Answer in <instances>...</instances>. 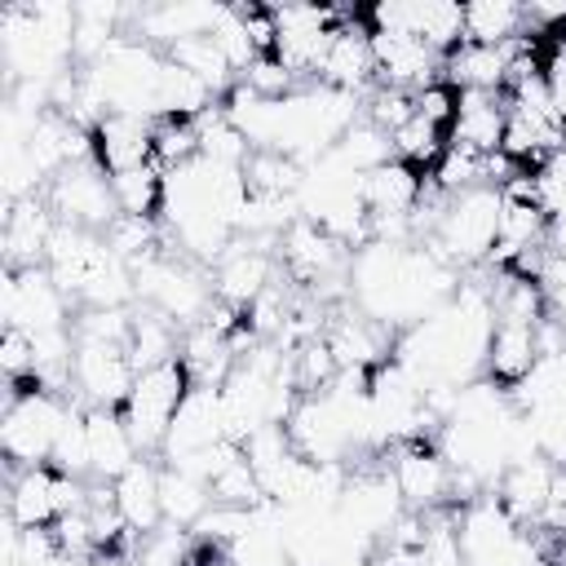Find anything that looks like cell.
I'll list each match as a JSON object with an SVG mask.
<instances>
[{
  "instance_id": "obj_1",
  "label": "cell",
  "mask_w": 566,
  "mask_h": 566,
  "mask_svg": "<svg viewBox=\"0 0 566 566\" xmlns=\"http://www.w3.org/2000/svg\"><path fill=\"white\" fill-rule=\"evenodd\" d=\"M84 407L71 394L40 389L35 380H9L4 416H0V451L9 469H35L53 460L57 433L71 420V411Z\"/></svg>"
},
{
  "instance_id": "obj_2",
  "label": "cell",
  "mask_w": 566,
  "mask_h": 566,
  "mask_svg": "<svg viewBox=\"0 0 566 566\" xmlns=\"http://www.w3.org/2000/svg\"><path fill=\"white\" fill-rule=\"evenodd\" d=\"M495 239H500V190L495 186H473V190H460V195L447 199V208H442L438 226L429 230L424 248L460 274V270L486 265L491 252H495Z\"/></svg>"
},
{
  "instance_id": "obj_3",
  "label": "cell",
  "mask_w": 566,
  "mask_h": 566,
  "mask_svg": "<svg viewBox=\"0 0 566 566\" xmlns=\"http://www.w3.org/2000/svg\"><path fill=\"white\" fill-rule=\"evenodd\" d=\"M133 279H137V301L159 310V314H168L181 327L203 323L208 310L217 305L212 270H203L199 261H190V256H181L172 248H159L142 265H133Z\"/></svg>"
},
{
  "instance_id": "obj_4",
  "label": "cell",
  "mask_w": 566,
  "mask_h": 566,
  "mask_svg": "<svg viewBox=\"0 0 566 566\" xmlns=\"http://www.w3.org/2000/svg\"><path fill=\"white\" fill-rule=\"evenodd\" d=\"M190 394V376L181 363H164V367H150V371H137L133 380V394L124 398L119 416L137 442L142 455H159L164 451V438H168V424L181 407V398Z\"/></svg>"
},
{
  "instance_id": "obj_5",
  "label": "cell",
  "mask_w": 566,
  "mask_h": 566,
  "mask_svg": "<svg viewBox=\"0 0 566 566\" xmlns=\"http://www.w3.org/2000/svg\"><path fill=\"white\" fill-rule=\"evenodd\" d=\"M71 310H75L71 296L53 283V274L44 265L4 270V283H0V318H4V327H18V332H27L35 340V336L71 327L75 323Z\"/></svg>"
},
{
  "instance_id": "obj_6",
  "label": "cell",
  "mask_w": 566,
  "mask_h": 566,
  "mask_svg": "<svg viewBox=\"0 0 566 566\" xmlns=\"http://www.w3.org/2000/svg\"><path fill=\"white\" fill-rule=\"evenodd\" d=\"M44 199H49V208H53L57 221L80 226V230L106 234V230L119 221V203H115L111 177L102 172L97 159L66 164V168L44 186Z\"/></svg>"
},
{
  "instance_id": "obj_7",
  "label": "cell",
  "mask_w": 566,
  "mask_h": 566,
  "mask_svg": "<svg viewBox=\"0 0 566 566\" xmlns=\"http://www.w3.org/2000/svg\"><path fill=\"white\" fill-rule=\"evenodd\" d=\"M84 491L88 482H75L53 464L9 469V522L18 531H49L62 513L84 504Z\"/></svg>"
},
{
  "instance_id": "obj_8",
  "label": "cell",
  "mask_w": 566,
  "mask_h": 566,
  "mask_svg": "<svg viewBox=\"0 0 566 566\" xmlns=\"http://www.w3.org/2000/svg\"><path fill=\"white\" fill-rule=\"evenodd\" d=\"M389 451H394L389 478L411 513H438L442 504L455 500V469L447 464L438 442L420 438V442H398Z\"/></svg>"
},
{
  "instance_id": "obj_9",
  "label": "cell",
  "mask_w": 566,
  "mask_h": 566,
  "mask_svg": "<svg viewBox=\"0 0 566 566\" xmlns=\"http://www.w3.org/2000/svg\"><path fill=\"white\" fill-rule=\"evenodd\" d=\"M137 367L128 358L124 345H106V340H80L75 336V371H71V398L84 407H124V398L133 394Z\"/></svg>"
},
{
  "instance_id": "obj_10",
  "label": "cell",
  "mask_w": 566,
  "mask_h": 566,
  "mask_svg": "<svg viewBox=\"0 0 566 566\" xmlns=\"http://www.w3.org/2000/svg\"><path fill=\"white\" fill-rule=\"evenodd\" d=\"M279 243H261V239H243L234 234V243L221 252V261L212 265V292L221 305L248 310L265 287L279 283Z\"/></svg>"
},
{
  "instance_id": "obj_11",
  "label": "cell",
  "mask_w": 566,
  "mask_h": 566,
  "mask_svg": "<svg viewBox=\"0 0 566 566\" xmlns=\"http://www.w3.org/2000/svg\"><path fill=\"white\" fill-rule=\"evenodd\" d=\"M314 80L327 84V88L354 93V97H367V93L380 84V75H376V53H371V27H367V13L354 9V13L336 27V35H332V44H327L323 66H318Z\"/></svg>"
},
{
  "instance_id": "obj_12",
  "label": "cell",
  "mask_w": 566,
  "mask_h": 566,
  "mask_svg": "<svg viewBox=\"0 0 566 566\" xmlns=\"http://www.w3.org/2000/svg\"><path fill=\"white\" fill-rule=\"evenodd\" d=\"M226 442V416H221V389H208V385H190V394L181 398L172 424H168V438H164V451L159 460L164 464H177L195 451H208Z\"/></svg>"
},
{
  "instance_id": "obj_13",
  "label": "cell",
  "mask_w": 566,
  "mask_h": 566,
  "mask_svg": "<svg viewBox=\"0 0 566 566\" xmlns=\"http://www.w3.org/2000/svg\"><path fill=\"white\" fill-rule=\"evenodd\" d=\"M53 226H57V217H53V208H49L44 195L4 203V226H0L4 270H35V265H44Z\"/></svg>"
},
{
  "instance_id": "obj_14",
  "label": "cell",
  "mask_w": 566,
  "mask_h": 566,
  "mask_svg": "<svg viewBox=\"0 0 566 566\" xmlns=\"http://www.w3.org/2000/svg\"><path fill=\"white\" fill-rule=\"evenodd\" d=\"M371 53H376V75L389 88L420 93L424 84L442 80V53H433L424 40L407 31H371Z\"/></svg>"
},
{
  "instance_id": "obj_15",
  "label": "cell",
  "mask_w": 566,
  "mask_h": 566,
  "mask_svg": "<svg viewBox=\"0 0 566 566\" xmlns=\"http://www.w3.org/2000/svg\"><path fill=\"white\" fill-rule=\"evenodd\" d=\"M93 159L106 177L155 164V119L142 115H102L93 124Z\"/></svg>"
},
{
  "instance_id": "obj_16",
  "label": "cell",
  "mask_w": 566,
  "mask_h": 566,
  "mask_svg": "<svg viewBox=\"0 0 566 566\" xmlns=\"http://www.w3.org/2000/svg\"><path fill=\"white\" fill-rule=\"evenodd\" d=\"M504 124H509V97L504 93H460L455 119L447 128V146H460V150H473L486 159L504 142Z\"/></svg>"
},
{
  "instance_id": "obj_17",
  "label": "cell",
  "mask_w": 566,
  "mask_h": 566,
  "mask_svg": "<svg viewBox=\"0 0 566 566\" xmlns=\"http://www.w3.org/2000/svg\"><path fill=\"white\" fill-rule=\"evenodd\" d=\"M159 478H164V464L159 455H142L133 469H124L111 491H115V509L119 517L128 522L133 535H155L164 526V500H159Z\"/></svg>"
},
{
  "instance_id": "obj_18",
  "label": "cell",
  "mask_w": 566,
  "mask_h": 566,
  "mask_svg": "<svg viewBox=\"0 0 566 566\" xmlns=\"http://www.w3.org/2000/svg\"><path fill=\"white\" fill-rule=\"evenodd\" d=\"M553 460L548 455H531V460H517L504 469L500 486H495V500L522 522V526H539L544 513H548V500H553Z\"/></svg>"
},
{
  "instance_id": "obj_19",
  "label": "cell",
  "mask_w": 566,
  "mask_h": 566,
  "mask_svg": "<svg viewBox=\"0 0 566 566\" xmlns=\"http://www.w3.org/2000/svg\"><path fill=\"white\" fill-rule=\"evenodd\" d=\"M88 424V464H93V482H115L124 469H133L142 460L124 416L115 407H88L84 411Z\"/></svg>"
},
{
  "instance_id": "obj_20",
  "label": "cell",
  "mask_w": 566,
  "mask_h": 566,
  "mask_svg": "<svg viewBox=\"0 0 566 566\" xmlns=\"http://www.w3.org/2000/svg\"><path fill=\"white\" fill-rule=\"evenodd\" d=\"M539 323H509V318H495L491 327V340H486V376L504 389L522 385L531 376V367L539 363V336H535Z\"/></svg>"
},
{
  "instance_id": "obj_21",
  "label": "cell",
  "mask_w": 566,
  "mask_h": 566,
  "mask_svg": "<svg viewBox=\"0 0 566 566\" xmlns=\"http://www.w3.org/2000/svg\"><path fill=\"white\" fill-rule=\"evenodd\" d=\"M424 172L402 164V159H389L371 172H363V203L371 217H411L420 195H424Z\"/></svg>"
},
{
  "instance_id": "obj_22",
  "label": "cell",
  "mask_w": 566,
  "mask_h": 566,
  "mask_svg": "<svg viewBox=\"0 0 566 566\" xmlns=\"http://www.w3.org/2000/svg\"><path fill=\"white\" fill-rule=\"evenodd\" d=\"M181 323H172L168 314L142 305L133 310V336H128V358L137 371H150V367H164V363H177L181 354Z\"/></svg>"
},
{
  "instance_id": "obj_23",
  "label": "cell",
  "mask_w": 566,
  "mask_h": 566,
  "mask_svg": "<svg viewBox=\"0 0 566 566\" xmlns=\"http://www.w3.org/2000/svg\"><path fill=\"white\" fill-rule=\"evenodd\" d=\"M159 500H164V526H177V531H195L203 522V513L212 509L208 482H199L195 473H186L177 464H164Z\"/></svg>"
},
{
  "instance_id": "obj_24",
  "label": "cell",
  "mask_w": 566,
  "mask_h": 566,
  "mask_svg": "<svg viewBox=\"0 0 566 566\" xmlns=\"http://www.w3.org/2000/svg\"><path fill=\"white\" fill-rule=\"evenodd\" d=\"M526 35V4L473 0L464 4V44H509Z\"/></svg>"
},
{
  "instance_id": "obj_25",
  "label": "cell",
  "mask_w": 566,
  "mask_h": 566,
  "mask_svg": "<svg viewBox=\"0 0 566 566\" xmlns=\"http://www.w3.org/2000/svg\"><path fill=\"white\" fill-rule=\"evenodd\" d=\"M111 190H115L119 217H159V208H164V168L146 164V168H133V172H119V177H111Z\"/></svg>"
},
{
  "instance_id": "obj_26",
  "label": "cell",
  "mask_w": 566,
  "mask_h": 566,
  "mask_svg": "<svg viewBox=\"0 0 566 566\" xmlns=\"http://www.w3.org/2000/svg\"><path fill=\"white\" fill-rule=\"evenodd\" d=\"M389 142H394V159H402V164H411V168H420V172H433V164H438L442 150H447V128H438V124L411 115Z\"/></svg>"
},
{
  "instance_id": "obj_27",
  "label": "cell",
  "mask_w": 566,
  "mask_h": 566,
  "mask_svg": "<svg viewBox=\"0 0 566 566\" xmlns=\"http://www.w3.org/2000/svg\"><path fill=\"white\" fill-rule=\"evenodd\" d=\"M336 155H340L354 172H371V168H380V164L394 159V142H389V133H380L371 119H354V124L345 128V137L336 142Z\"/></svg>"
},
{
  "instance_id": "obj_28",
  "label": "cell",
  "mask_w": 566,
  "mask_h": 566,
  "mask_svg": "<svg viewBox=\"0 0 566 566\" xmlns=\"http://www.w3.org/2000/svg\"><path fill=\"white\" fill-rule=\"evenodd\" d=\"M84 411L88 407H75L71 420L62 424L57 433V447H53V469L75 478V482H93V464H88V424H84Z\"/></svg>"
},
{
  "instance_id": "obj_29",
  "label": "cell",
  "mask_w": 566,
  "mask_h": 566,
  "mask_svg": "<svg viewBox=\"0 0 566 566\" xmlns=\"http://www.w3.org/2000/svg\"><path fill=\"white\" fill-rule=\"evenodd\" d=\"M531 181H535V199H539V208H544L548 217L566 212V146L553 150V155L531 172Z\"/></svg>"
},
{
  "instance_id": "obj_30",
  "label": "cell",
  "mask_w": 566,
  "mask_h": 566,
  "mask_svg": "<svg viewBox=\"0 0 566 566\" xmlns=\"http://www.w3.org/2000/svg\"><path fill=\"white\" fill-rule=\"evenodd\" d=\"M0 371H4V380H31V371H35V345H31L27 332L4 327V340H0Z\"/></svg>"
},
{
  "instance_id": "obj_31",
  "label": "cell",
  "mask_w": 566,
  "mask_h": 566,
  "mask_svg": "<svg viewBox=\"0 0 566 566\" xmlns=\"http://www.w3.org/2000/svg\"><path fill=\"white\" fill-rule=\"evenodd\" d=\"M411 97H416V115H420V119H429V124H438V128H451L455 102H460V93H455L451 84L433 80V84H424V88L411 93Z\"/></svg>"
},
{
  "instance_id": "obj_32",
  "label": "cell",
  "mask_w": 566,
  "mask_h": 566,
  "mask_svg": "<svg viewBox=\"0 0 566 566\" xmlns=\"http://www.w3.org/2000/svg\"><path fill=\"white\" fill-rule=\"evenodd\" d=\"M544 88H548L553 115L566 124V53H557V49L544 53Z\"/></svg>"
}]
</instances>
